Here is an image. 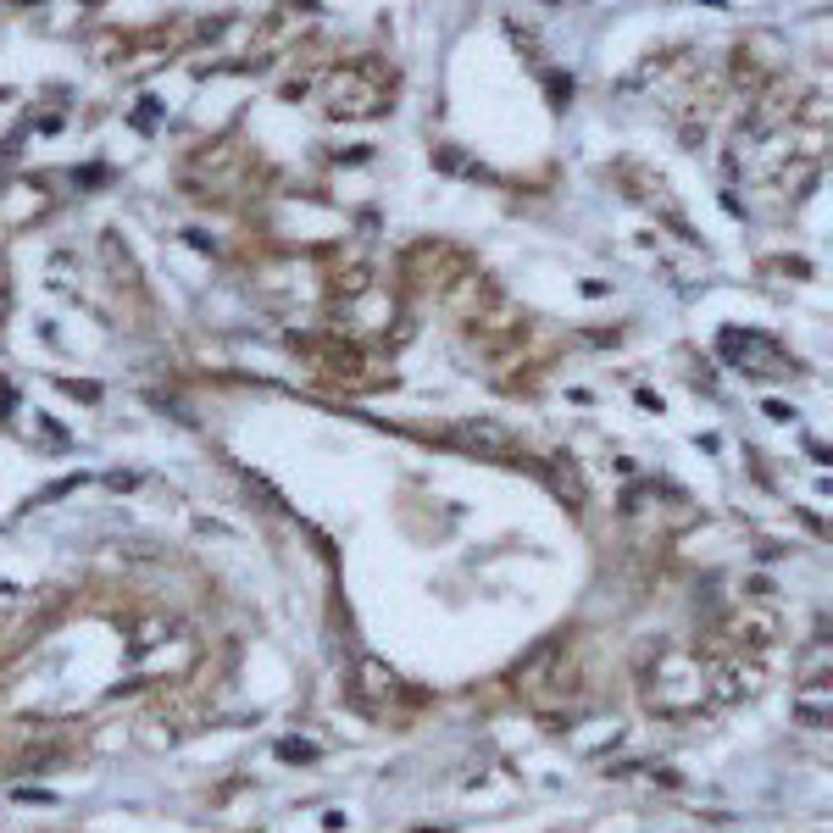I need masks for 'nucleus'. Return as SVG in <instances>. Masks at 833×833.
Segmentation results:
<instances>
[{"label":"nucleus","instance_id":"obj_2","mask_svg":"<svg viewBox=\"0 0 833 833\" xmlns=\"http://www.w3.org/2000/svg\"><path fill=\"white\" fill-rule=\"evenodd\" d=\"M450 445H461L467 456L494 461V456H506L517 440H512V429L500 423V416H467V423H456V429H450Z\"/></svg>","mask_w":833,"mask_h":833},{"label":"nucleus","instance_id":"obj_1","mask_svg":"<svg viewBox=\"0 0 833 833\" xmlns=\"http://www.w3.org/2000/svg\"><path fill=\"white\" fill-rule=\"evenodd\" d=\"M356 700H362V711H367V717H384V722H389L411 695H406V684L389 673L384 661H362V689H356Z\"/></svg>","mask_w":833,"mask_h":833},{"label":"nucleus","instance_id":"obj_3","mask_svg":"<svg viewBox=\"0 0 833 833\" xmlns=\"http://www.w3.org/2000/svg\"><path fill=\"white\" fill-rule=\"evenodd\" d=\"M539 478L550 483V494L561 500V506H583V500H590V489H583V478H578V461L572 456H550L545 467H539Z\"/></svg>","mask_w":833,"mask_h":833}]
</instances>
